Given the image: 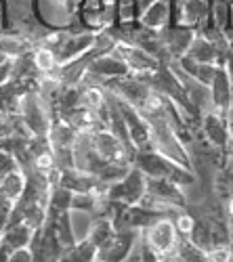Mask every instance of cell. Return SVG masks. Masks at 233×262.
Wrapping results in <instances>:
<instances>
[{
	"label": "cell",
	"instance_id": "5",
	"mask_svg": "<svg viewBox=\"0 0 233 262\" xmlns=\"http://www.w3.org/2000/svg\"><path fill=\"white\" fill-rule=\"evenodd\" d=\"M147 193V177L135 166L124 177L108 187V200L122 206H137Z\"/></svg>",
	"mask_w": 233,
	"mask_h": 262
},
{
	"label": "cell",
	"instance_id": "6",
	"mask_svg": "<svg viewBox=\"0 0 233 262\" xmlns=\"http://www.w3.org/2000/svg\"><path fill=\"white\" fill-rule=\"evenodd\" d=\"M202 139L215 149H221L227 154V149L231 145V133H229V122L227 118L215 114L213 109L202 114V124H200Z\"/></svg>",
	"mask_w": 233,
	"mask_h": 262
},
{
	"label": "cell",
	"instance_id": "23",
	"mask_svg": "<svg viewBox=\"0 0 233 262\" xmlns=\"http://www.w3.org/2000/svg\"><path fill=\"white\" fill-rule=\"evenodd\" d=\"M152 3H156V0H139V11H143V9H147Z\"/></svg>",
	"mask_w": 233,
	"mask_h": 262
},
{
	"label": "cell",
	"instance_id": "15",
	"mask_svg": "<svg viewBox=\"0 0 233 262\" xmlns=\"http://www.w3.org/2000/svg\"><path fill=\"white\" fill-rule=\"evenodd\" d=\"M175 256H179L185 262H206V250L198 248L192 239H187V237H181Z\"/></svg>",
	"mask_w": 233,
	"mask_h": 262
},
{
	"label": "cell",
	"instance_id": "21",
	"mask_svg": "<svg viewBox=\"0 0 233 262\" xmlns=\"http://www.w3.org/2000/svg\"><path fill=\"white\" fill-rule=\"evenodd\" d=\"M124 262H141V252H139V242H137V246L133 248V252L129 254V258H126Z\"/></svg>",
	"mask_w": 233,
	"mask_h": 262
},
{
	"label": "cell",
	"instance_id": "9",
	"mask_svg": "<svg viewBox=\"0 0 233 262\" xmlns=\"http://www.w3.org/2000/svg\"><path fill=\"white\" fill-rule=\"evenodd\" d=\"M139 21L147 28V30H154V32H162L171 26L173 21V11H171V0H156L147 9L141 11Z\"/></svg>",
	"mask_w": 233,
	"mask_h": 262
},
{
	"label": "cell",
	"instance_id": "14",
	"mask_svg": "<svg viewBox=\"0 0 233 262\" xmlns=\"http://www.w3.org/2000/svg\"><path fill=\"white\" fill-rule=\"evenodd\" d=\"M139 0H118L116 3V24H133L139 21Z\"/></svg>",
	"mask_w": 233,
	"mask_h": 262
},
{
	"label": "cell",
	"instance_id": "10",
	"mask_svg": "<svg viewBox=\"0 0 233 262\" xmlns=\"http://www.w3.org/2000/svg\"><path fill=\"white\" fill-rule=\"evenodd\" d=\"M91 72L97 74L99 78L103 80H112V78H118V76H126L129 70L126 65L120 61V57H116L114 53H108V55H101L97 57L93 63H91Z\"/></svg>",
	"mask_w": 233,
	"mask_h": 262
},
{
	"label": "cell",
	"instance_id": "1",
	"mask_svg": "<svg viewBox=\"0 0 233 262\" xmlns=\"http://www.w3.org/2000/svg\"><path fill=\"white\" fill-rule=\"evenodd\" d=\"M141 239L147 244V248L164 262L177 254L181 235L177 233L171 216H160L141 231Z\"/></svg>",
	"mask_w": 233,
	"mask_h": 262
},
{
	"label": "cell",
	"instance_id": "26",
	"mask_svg": "<svg viewBox=\"0 0 233 262\" xmlns=\"http://www.w3.org/2000/svg\"><path fill=\"white\" fill-rule=\"evenodd\" d=\"M229 133H231V141H233V120L229 122Z\"/></svg>",
	"mask_w": 233,
	"mask_h": 262
},
{
	"label": "cell",
	"instance_id": "4",
	"mask_svg": "<svg viewBox=\"0 0 233 262\" xmlns=\"http://www.w3.org/2000/svg\"><path fill=\"white\" fill-rule=\"evenodd\" d=\"M116 57H120V61L126 65V70H129L131 76H137L141 80H150L152 76L158 74V70L162 68V61L158 57H154L152 53H147L131 42H122L118 40L116 47L112 51Z\"/></svg>",
	"mask_w": 233,
	"mask_h": 262
},
{
	"label": "cell",
	"instance_id": "27",
	"mask_svg": "<svg viewBox=\"0 0 233 262\" xmlns=\"http://www.w3.org/2000/svg\"><path fill=\"white\" fill-rule=\"evenodd\" d=\"M231 9H233V0H231Z\"/></svg>",
	"mask_w": 233,
	"mask_h": 262
},
{
	"label": "cell",
	"instance_id": "25",
	"mask_svg": "<svg viewBox=\"0 0 233 262\" xmlns=\"http://www.w3.org/2000/svg\"><path fill=\"white\" fill-rule=\"evenodd\" d=\"M164 262H185V260H181L179 256H173V258H168V260H164Z\"/></svg>",
	"mask_w": 233,
	"mask_h": 262
},
{
	"label": "cell",
	"instance_id": "2",
	"mask_svg": "<svg viewBox=\"0 0 233 262\" xmlns=\"http://www.w3.org/2000/svg\"><path fill=\"white\" fill-rule=\"evenodd\" d=\"M78 0H32V13L47 30L74 32V7Z\"/></svg>",
	"mask_w": 233,
	"mask_h": 262
},
{
	"label": "cell",
	"instance_id": "19",
	"mask_svg": "<svg viewBox=\"0 0 233 262\" xmlns=\"http://www.w3.org/2000/svg\"><path fill=\"white\" fill-rule=\"evenodd\" d=\"M7 262H34V252H32V248L11 250L7 256Z\"/></svg>",
	"mask_w": 233,
	"mask_h": 262
},
{
	"label": "cell",
	"instance_id": "17",
	"mask_svg": "<svg viewBox=\"0 0 233 262\" xmlns=\"http://www.w3.org/2000/svg\"><path fill=\"white\" fill-rule=\"evenodd\" d=\"M206 262H233L231 244H215L206 250Z\"/></svg>",
	"mask_w": 233,
	"mask_h": 262
},
{
	"label": "cell",
	"instance_id": "11",
	"mask_svg": "<svg viewBox=\"0 0 233 262\" xmlns=\"http://www.w3.org/2000/svg\"><path fill=\"white\" fill-rule=\"evenodd\" d=\"M26 187H28V172L21 166L13 168L9 174H5L3 181H0V191H3L9 200H13L15 204L21 200Z\"/></svg>",
	"mask_w": 233,
	"mask_h": 262
},
{
	"label": "cell",
	"instance_id": "18",
	"mask_svg": "<svg viewBox=\"0 0 233 262\" xmlns=\"http://www.w3.org/2000/svg\"><path fill=\"white\" fill-rule=\"evenodd\" d=\"M15 202L13 200H9L7 195L0 191V233H3L5 229H7V225H9V221L13 218V212H15Z\"/></svg>",
	"mask_w": 233,
	"mask_h": 262
},
{
	"label": "cell",
	"instance_id": "20",
	"mask_svg": "<svg viewBox=\"0 0 233 262\" xmlns=\"http://www.w3.org/2000/svg\"><path fill=\"white\" fill-rule=\"evenodd\" d=\"M11 32V13H9V0H0V34Z\"/></svg>",
	"mask_w": 233,
	"mask_h": 262
},
{
	"label": "cell",
	"instance_id": "12",
	"mask_svg": "<svg viewBox=\"0 0 233 262\" xmlns=\"http://www.w3.org/2000/svg\"><path fill=\"white\" fill-rule=\"evenodd\" d=\"M114 235H116V229H114L112 218H110V216H95L87 239L99 250V248H103L105 244H108Z\"/></svg>",
	"mask_w": 233,
	"mask_h": 262
},
{
	"label": "cell",
	"instance_id": "7",
	"mask_svg": "<svg viewBox=\"0 0 233 262\" xmlns=\"http://www.w3.org/2000/svg\"><path fill=\"white\" fill-rule=\"evenodd\" d=\"M160 36L166 51V59H183L196 38V30L183 26H168L160 32Z\"/></svg>",
	"mask_w": 233,
	"mask_h": 262
},
{
	"label": "cell",
	"instance_id": "16",
	"mask_svg": "<svg viewBox=\"0 0 233 262\" xmlns=\"http://www.w3.org/2000/svg\"><path fill=\"white\" fill-rule=\"evenodd\" d=\"M173 223H175V229H177V233L181 235V237H189L194 233V229H196V221L198 218L189 212L187 208H183V210H177L173 216Z\"/></svg>",
	"mask_w": 233,
	"mask_h": 262
},
{
	"label": "cell",
	"instance_id": "24",
	"mask_svg": "<svg viewBox=\"0 0 233 262\" xmlns=\"http://www.w3.org/2000/svg\"><path fill=\"white\" fill-rule=\"evenodd\" d=\"M9 59H11V57H7V55H5L3 51H0V65H3V63H7Z\"/></svg>",
	"mask_w": 233,
	"mask_h": 262
},
{
	"label": "cell",
	"instance_id": "3",
	"mask_svg": "<svg viewBox=\"0 0 233 262\" xmlns=\"http://www.w3.org/2000/svg\"><path fill=\"white\" fill-rule=\"evenodd\" d=\"M91 147L97 154V158L105 164H126L133 166L135 149L126 145L120 137H116L110 128H97L89 133Z\"/></svg>",
	"mask_w": 233,
	"mask_h": 262
},
{
	"label": "cell",
	"instance_id": "13",
	"mask_svg": "<svg viewBox=\"0 0 233 262\" xmlns=\"http://www.w3.org/2000/svg\"><path fill=\"white\" fill-rule=\"evenodd\" d=\"M108 105V91L103 86H82L80 107L89 109L93 114H101V109Z\"/></svg>",
	"mask_w": 233,
	"mask_h": 262
},
{
	"label": "cell",
	"instance_id": "8",
	"mask_svg": "<svg viewBox=\"0 0 233 262\" xmlns=\"http://www.w3.org/2000/svg\"><path fill=\"white\" fill-rule=\"evenodd\" d=\"M231 93H233V80H231V76L227 74V70L223 68V65H219L215 80H213V84H210V109H213L215 114L227 118Z\"/></svg>",
	"mask_w": 233,
	"mask_h": 262
},
{
	"label": "cell",
	"instance_id": "22",
	"mask_svg": "<svg viewBox=\"0 0 233 262\" xmlns=\"http://www.w3.org/2000/svg\"><path fill=\"white\" fill-rule=\"evenodd\" d=\"M225 212H227V218H233V195L225 202Z\"/></svg>",
	"mask_w": 233,
	"mask_h": 262
}]
</instances>
